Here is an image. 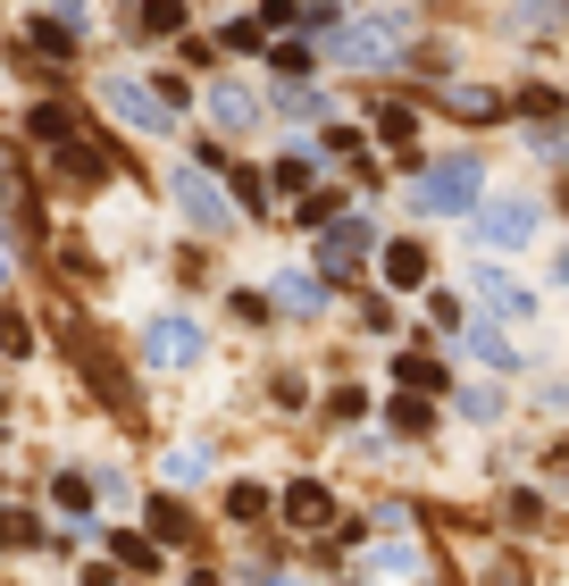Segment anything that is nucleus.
Wrapping results in <instances>:
<instances>
[{"mask_svg": "<svg viewBox=\"0 0 569 586\" xmlns=\"http://www.w3.org/2000/svg\"><path fill=\"white\" fill-rule=\"evenodd\" d=\"M385 277H394V285H418V277H427V251H418V244H394V251H385Z\"/></svg>", "mask_w": 569, "mask_h": 586, "instance_id": "nucleus-13", "label": "nucleus"}, {"mask_svg": "<svg viewBox=\"0 0 569 586\" xmlns=\"http://www.w3.org/2000/svg\"><path fill=\"white\" fill-rule=\"evenodd\" d=\"M0 285H9V260H0Z\"/></svg>", "mask_w": 569, "mask_h": 586, "instance_id": "nucleus-25", "label": "nucleus"}, {"mask_svg": "<svg viewBox=\"0 0 569 586\" xmlns=\"http://www.w3.org/2000/svg\"><path fill=\"white\" fill-rule=\"evenodd\" d=\"M377 569H394V578H411V569H418V553H411V545H385V553H377Z\"/></svg>", "mask_w": 569, "mask_h": 586, "instance_id": "nucleus-23", "label": "nucleus"}, {"mask_svg": "<svg viewBox=\"0 0 569 586\" xmlns=\"http://www.w3.org/2000/svg\"><path fill=\"white\" fill-rule=\"evenodd\" d=\"M461 343H469V360H486V369H519V352L494 327H461Z\"/></svg>", "mask_w": 569, "mask_h": 586, "instance_id": "nucleus-10", "label": "nucleus"}, {"mask_svg": "<svg viewBox=\"0 0 569 586\" xmlns=\"http://www.w3.org/2000/svg\"><path fill=\"white\" fill-rule=\"evenodd\" d=\"M394 428H402V435H427V428H436V411H427V402H411V394H402V402H394Z\"/></svg>", "mask_w": 569, "mask_h": 586, "instance_id": "nucleus-18", "label": "nucleus"}, {"mask_svg": "<svg viewBox=\"0 0 569 586\" xmlns=\"http://www.w3.org/2000/svg\"><path fill=\"white\" fill-rule=\"evenodd\" d=\"M176 209H185L201 235H227L235 227V193L218 185L209 168H176Z\"/></svg>", "mask_w": 569, "mask_h": 586, "instance_id": "nucleus-2", "label": "nucleus"}, {"mask_svg": "<svg viewBox=\"0 0 569 586\" xmlns=\"http://www.w3.org/2000/svg\"><path fill=\"white\" fill-rule=\"evenodd\" d=\"M117 562H126V569H143V578H152V569H159V545H152V536H117Z\"/></svg>", "mask_w": 569, "mask_h": 586, "instance_id": "nucleus-15", "label": "nucleus"}, {"mask_svg": "<svg viewBox=\"0 0 569 586\" xmlns=\"http://www.w3.org/2000/svg\"><path fill=\"white\" fill-rule=\"evenodd\" d=\"M561 285H569V251H561Z\"/></svg>", "mask_w": 569, "mask_h": 586, "instance_id": "nucleus-24", "label": "nucleus"}, {"mask_svg": "<svg viewBox=\"0 0 569 586\" xmlns=\"http://www.w3.org/2000/svg\"><path fill=\"white\" fill-rule=\"evenodd\" d=\"M110 110L126 117V126H152V134H159V126H176V117H168V101H159L143 76H110Z\"/></svg>", "mask_w": 569, "mask_h": 586, "instance_id": "nucleus-6", "label": "nucleus"}, {"mask_svg": "<svg viewBox=\"0 0 569 586\" xmlns=\"http://www.w3.org/2000/svg\"><path fill=\"white\" fill-rule=\"evenodd\" d=\"M143 360H152V369H185V360H201V327L176 319V310L152 319V327H143Z\"/></svg>", "mask_w": 569, "mask_h": 586, "instance_id": "nucleus-4", "label": "nucleus"}, {"mask_svg": "<svg viewBox=\"0 0 569 586\" xmlns=\"http://www.w3.org/2000/svg\"><path fill=\"white\" fill-rule=\"evenodd\" d=\"M277 110H284V117H319L327 93H310V84H277Z\"/></svg>", "mask_w": 569, "mask_h": 586, "instance_id": "nucleus-16", "label": "nucleus"}, {"mask_svg": "<svg viewBox=\"0 0 569 586\" xmlns=\"http://www.w3.org/2000/svg\"><path fill=\"white\" fill-rule=\"evenodd\" d=\"M453 110L461 117H503V101H494V93H453Z\"/></svg>", "mask_w": 569, "mask_h": 586, "instance_id": "nucleus-21", "label": "nucleus"}, {"mask_svg": "<svg viewBox=\"0 0 569 586\" xmlns=\"http://www.w3.org/2000/svg\"><path fill=\"white\" fill-rule=\"evenodd\" d=\"M477 294H486V310H494V319H528V310H536V294H528V285L494 277V268H486V277H477Z\"/></svg>", "mask_w": 569, "mask_h": 586, "instance_id": "nucleus-8", "label": "nucleus"}, {"mask_svg": "<svg viewBox=\"0 0 569 586\" xmlns=\"http://www.w3.org/2000/svg\"><path fill=\"white\" fill-rule=\"evenodd\" d=\"M402 18H352V25H335L327 34V51L343 59V68H385V59H402Z\"/></svg>", "mask_w": 569, "mask_h": 586, "instance_id": "nucleus-1", "label": "nucleus"}, {"mask_svg": "<svg viewBox=\"0 0 569 586\" xmlns=\"http://www.w3.org/2000/svg\"><path fill=\"white\" fill-rule=\"evenodd\" d=\"M411 209H477V160H444V168H427L411 185Z\"/></svg>", "mask_w": 569, "mask_h": 586, "instance_id": "nucleus-3", "label": "nucleus"}, {"mask_svg": "<svg viewBox=\"0 0 569 586\" xmlns=\"http://www.w3.org/2000/svg\"><path fill=\"white\" fill-rule=\"evenodd\" d=\"M277 302L284 310H319L327 294H319V277H277Z\"/></svg>", "mask_w": 569, "mask_h": 586, "instance_id": "nucleus-14", "label": "nucleus"}, {"mask_svg": "<svg viewBox=\"0 0 569 586\" xmlns=\"http://www.w3.org/2000/svg\"><path fill=\"white\" fill-rule=\"evenodd\" d=\"M0 545L25 553V545H34V520H25V511H0Z\"/></svg>", "mask_w": 569, "mask_h": 586, "instance_id": "nucleus-20", "label": "nucleus"}, {"mask_svg": "<svg viewBox=\"0 0 569 586\" xmlns=\"http://www.w3.org/2000/svg\"><path fill=\"white\" fill-rule=\"evenodd\" d=\"M209 117H218V126H251V93L218 84V93H209Z\"/></svg>", "mask_w": 569, "mask_h": 586, "instance_id": "nucleus-12", "label": "nucleus"}, {"mask_svg": "<svg viewBox=\"0 0 569 586\" xmlns=\"http://www.w3.org/2000/svg\"><path fill=\"white\" fill-rule=\"evenodd\" d=\"M369 235H377L369 218H343V227H327V244H319V268H327V277H343V268H352V260L369 251Z\"/></svg>", "mask_w": 569, "mask_h": 586, "instance_id": "nucleus-7", "label": "nucleus"}, {"mask_svg": "<svg viewBox=\"0 0 569 586\" xmlns=\"http://www.w3.org/2000/svg\"><path fill=\"white\" fill-rule=\"evenodd\" d=\"M310 185V152H284L277 160V193H302Z\"/></svg>", "mask_w": 569, "mask_h": 586, "instance_id": "nucleus-19", "label": "nucleus"}, {"mask_svg": "<svg viewBox=\"0 0 569 586\" xmlns=\"http://www.w3.org/2000/svg\"><path fill=\"white\" fill-rule=\"evenodd\" d=\"M277 586H293V578H277Z\"/></svg>", "mask_w": 569, "mask_h": 586, "instance_id": "nucleus-26", "label": "nucleus"}, {"mask_svg": "<svg viewBox=\"0 0 569 586\" xmlns=\"http://www.w3.org/2000/svg\"><path fill=\"white\" fill-rule=\"evenodd\" d=\"M528 235H536V202H519V193H511V202H486V209H477V244L519 251Z\"/></svg>", "mask_w": 569, "mask_h": 586, "instance_id": "nucleus-5", "label": "nucleus"}, {"mask_svg": "<svg viewBox=\"0 0 569 586\" xmlns=\"http://www.w3.org/2000/svg\"><path fill=\"white\" fill-rule=\"evenodd\" d=\"M0 160H9V152H0Z\"/></svg>", "mask_w": 569, "mask_h": 586, "instance_id": "nucleus-27", "label": "nucleus"}, {"mask_svg": "<svg viewBox=\"0 0 569 586\" xmlns=\"http://www.w3.org/2000/svg\"><path fill=\"white\" fill-rule=\"evenodd\" d=\"M51 494H59V511H84V503H93V486H84V477H59Z\"/></svg>", "mask_w": 569, "mask_h": 586, "instance_id": "nucleus-22", "label": "nucleus"}, {"mask_svg": "<svg viewBox=\"0 0 569 586\" xmlns=\"http://www.w3.org/2000/svg\"><path fill=\"white\" fill-rule=\"evenodd\" d=\"M209 470V453H201V444H185V453H168V486H193V477H201Z\"/></svg>", "mask_w": 569, "mask_h": 586, "instance_id": "nucleus-17", "label": "nucleus"}, {"mask_svg": "<svg viewBox=\"0 0 569 586\" xmlns=\"http://www.w3.org/2000/svg\"><path fill=\"white\" fill-rule=\"evenodd\" d=\"M176 25H185V0H143L134 34H176Z\"/></svg>", "mask_w": 569, "mask_h": 586, "instance_id": "nucleus-11", "label": "nucleus"}, {"mask_svg": "<svg viewBox=\"0 0 569 586\" xmlns=\"http://www.w3.org/2000/svg\"><path fill=\"white\" fill-rule=\"evenodd\" d=\"M284 520H293V528H335V503H327V486H310V477H302V486L284 494Z\"/></svg>", "mask_w": 569, "mask_h": 586, "instance_id": "nucleus-9", "label": "nucleus"}]
</instances>
